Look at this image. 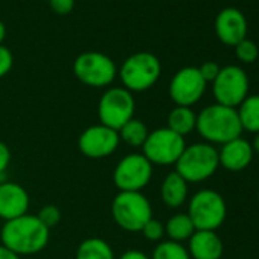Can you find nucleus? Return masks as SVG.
I'll use <instances>...</instances> for the list:
<instances>
[{
	"label": "nucleus",
	"mask_w": 259,
	"mask_h": 259,
	"mask_svg": "<svg viewBox=\"0 0 259 259\" xmlns=\"http://www.w3.org/2000/svg\"><path fill=\"white\" fill-rule=\"evenodd\" d=\"M195 130L204 142L213 147H221L236 138H241L242 135V126L236 108L226 107L217 102L204 107L197 114Z\"/></svg>",
	"instance_id": "2"
},
{
	"label": "nucleus",
	"mask_w": 259,
	"mask_h": 259,
	"mask_svg": "<svg viewBox=\"0 0 259 259\" xmlns=\"http://www.w3.org/2000/svg\"><path fill=\"white\" fill-rule=\"evenodd\" d=\"M37 217L51 230L52 227L58 226V223L61 221V210L55 204H46L40 209Z\"/></svg>",
	"instance_id": "26"
},
{
	"label": "nucleus",
	"mask_w": 259,
	"mask_h": 259,
	"mask_svg": "<svg viewBox=\"0 0 259 259\" xmlns=\"http://www.w3.org/2000/svg\"><path fill=\"white\" fill-rule=\"evenodd\" d=\"M117 135H119L120 142H123L125 145L132 147V148H142L150 132H148V126L145 125L144 120L133 117L119 130Z\"/></svg>",
	"instance_id": "23"
},
{
	"label": "nucleus",
	"mask_w": 259,
	"mask_h": 259,
	"mask_svg": "<svg viewBox=\"0 0 259 259\" xmlns=\"http://www.w3.org/2000/svg\"><path fill=\"white\" fill-rule=\"evenodd\" d=\"M186 213L197 230L217 232V229L226 221L227 204L220 192L213 189H201L191 197Z\"/></svg>",
	"instance_id": "6"
},
{
	"label": "nucleus",
	"mask_w": 259,
	"mask_h": 259,
	"mask_svg": "<svg viewBox=\"0 0 259 259\" xmlns=\"http://www.w3.org/2000/svg\"><path fill=\"white\" fill-rule=\"evenodd\" d=\"M195 230L197 229H195L192 220L189 218V215L182 213V212L169 217L165 224V235L168 236V239L182 242V244H183V241H189V238L195 233Z\"/></svg>",
	"instance_id": "20"
},
{
	"label": "nucleus",
	"mask_w": 259,
	"mask_h": 259,
	"mask_svg": "<svg viewBox=\"0 0 259 259\" xmlns=\"http://www.w3.org/2000/svg\"><path fill=\"white\" fill-rule=\"evenodd\" d=\"M247 19L235 7L223 8L215 19V34L218 40L227 46H236L247 38Z\"/></svg>",
	"instance_id": "14"
},
{
	"label": "nucleus",
	"mask_w": 259,
	"mask_h": 259,
	"mask_svg": "<svg viewBox=\"0 0 259 259\" xmlns=\"http://www.w3.org/2000/svg\"><path fill=\"white\" fill-rule=\"evenodd\" d=\"M257 200H259V194H257Z\"/></svg>",
	"instance_id": "36"
},
{
	"label": "nucleus",
	"mask_w": 259,
	"mask_h": 259,
	"mask_svg": "<svg viewBox=\"0 0 259 259\" xmlns=\"http://www.w3.org/2000/svg\"><path fill=\"white\" fill-rule=\"evenodd\" d=\"M73 73L82 84L98 89L107 87L114 81L117 67L108 55L90 51L76 57L73 63Z\"/></svg>",
	"instance_id": "9"
},
{
	"label": "nucleus",
	"mask_w": 259,
	"mask_h": 259,
	"mask_svg": "<svg viewBox=\"0 0 259 259\" xmlns=\"http://www.w3.org/2000/svg\"><path fill=\"white\" fill-rule=\"evenodd\" d=\"M250 81L244 69L230 64L221 67L218 76L212 82V92L217 104L238 108V105L248 96Z\"/></svg>",
	"instance_id": "11"
},
{
	"label": "nucleus",
	"mask_w": 259,
	"mask_h": 259,
	"mask_svg": "<svg viewBox=\"0 0 259 259\" xmlns=\"http://www.w3.org/2000/svg\"><path fill=\"white\" fill-rule=\"evenodd\" d=\"M136 101L132 92L123 87H110L107 89L98 104L99 122L116 132L135 117Z\"/></svg>",
	"instance_id": "7"
},
{
	"label": "nucleus",
	"mask_w": 259,
	"mask_h": 259,
	"mask_svg": "<svg viewBox=\"0 0 259 259\" xmlns=\"http://www.w3.org/2000/svg\"><path fill=\"white\" fill-rule=\"evenodd\" d=\"M11 163V150L7 144L0 142V176H2Z\"/></svg>",
	"instance_id": "31"
},
{
	"label": "nucleus",
	"mask_w": 259,
	"mask_h": 259,
	"mask_svg": "<svg viewBox=\"0 0 259 259\" xmlns=\"http://www.w3.org/2000/svg\"><path fill=\"white\" fill-rule=\"evenodd\" d=\"M188 242L191 259H221L224 251L223 241L213 230H195Z\"/></svg>",
	"instance_id": "17"
},
{
	"label": "nucleus",
	"mask_w": 259,
	"mask_h": 259,
	"mask_svg": "<svg viewBox=\"0 0 259 259\" xmlns=\"http://www.w3.org/2000/svg\"><path fill=\"white\" fill-rule=\"evenodd\" d=\"M51 238V230L38 220L37 215H22L5 221L0 229V244L16 254L31 256L46 248Z\"/></svg>",
	"instance_id": "1"
},
{
	"label": "nucleus",
	"mask_w": 259,
	"mask_h": 259,
	"mask_svg": "<svg viewBox=\"0 0 259 259\" xmlns=\"http://www.w3.org/2000/svg\"><path fill=\"white\" fill-rule=\"evenodd\" d=\"M145 239L153 241V242H160L165 236V224H162L159 220L151 218L141 230Z\"/></svg>",
	"instance_id": "27"
},
{
	"label": "nucleus",
	"mask_w": 259,
	"mask_h": 259,
	"mask_svg": "<svg viewBox=\"0 0 259 259\" xmlns=\"http://www.w3.org/2000/svg\"><path fill=\"white\" fill-rule=\"evenodd\" d=\"M189 183L176 171L169 172L160 185V198L169 209L182 207L188 200Z\"/></svg>",
	"instance_id": "18"
},
{
	"label": "nucleus",
	"mask_w": 259,
	"mask_h": 259,
	"mask_svg": "<svg viewBox=\"0 0 259 259\" xmlns=\"http://www.w3.org/2000/svg\"><path fill=\"white\" fill-rule=\"evenodd\" d=\"M49 5H51L54 13L64 16V14H69L73 10L75 0H49Z\"/></svg>",
	"instance_id": "30"
},
{
	"label": "nucleus",
	"mask_w": 259,
	"mask_h": 259,
	"mask_svg": "<svg viewBox=\"0 0 259 259\" xmlns=\"http://www.w3.org/2000/svg\"><path fill=\"white\" fill-rule=\"evenodd\" d=\"M120 139L116 130L102 123L92 125L79 135L78 148L89 159H105L116 153Z\"/></svg>",
	"instance_id": "13"
},
{
	"label": "nucleus",
	"mask_w": 259,
	"mask_h": 259,
	"mask_svg": "<svg viewBox=\"0 0 259 259\" xmlns=\"http://www.w3.org/2000/svg\"><path fill=\"white\" fill-rule=\"evenodd\" d=\"M153 179V165L142 153H132L122 157L114 171L113 182L119 192H142Z\"/></svg>",
	"instance_id": "10"
},
{
	"label": "nucleus",
	"mask_w": 259,
	"mask_h": 259,
	"mask_svg": "<svg viewBox=\"0 0 259 259\" xmlns=\"http://www.w3.org/2000/svg\"><path fill=\"white\" fill-rule=\"evenodd\" d=\"M5 37H7V28H5V25L2 23V20H0V45L4 43Z\"/></svg>",
	"instance_id": "35"
},
{
	"label": "nucleus",
	"mask_w": 259,
	"mask_h": 259,
	"mask_svg": "<svg viewBox=\"0 0 259 259\" xmlns=\"http://www.w3.org/2000/svg\"><path fill=\"white\" fill-rule=\"evenodd\" d=\"M13 66H14L13 52L7 46L0 45V78L7 76L11 72Z\"/></svg>",
	"instance_id": "28"
},
{
	"label": "nucleus",
	"mask_w": 259,
	"mask_h": 259,
	"mask_svg": "<svg viewBox=\"0 0 259 259\" xmlns=\"http://www.w3.org/2000/svg\"><path fill=\"white\" fill-rule=\"evenodd\" d=\"M235 54H236V58H238L241 63L250 64V63H254V61L257 60L259 49H257V45H256L253 40L244 38L242 41H239V43L235 46Z\"/></svg>",
	"instance_id": "25"
},
{
	"label": "nucleus",
	"mask_w": 259,
	"mask_h": 259,
	"mask_svg": "<svg viewBox=\"0 0 259 259\" xmlns=\"http://www.w3.org/2000/svg\"><path fill=\"white\" fill-rule=\"evenodd\" d=\"M242 132L259 133V95H248L236 108Z\"/></svg>",
	"instance_id": "21"
},
{
	"label": "nucleus",
	"mask_w": 259,
	"mask_h": 259,
	"mask_svg": "<svg viewBox=\"0 0 259 259\" xmlns=\"http://www.w3.org/2000/svg\"><path fill=\"white\" fill-rule=\"evenodd\" d=\"M197 125V114L192 110V107H180L176 105L166 119V128H169L171 132L176 135L185 138L191 135Z\"/></svg>",
	"instance_id": "19"
},
{
	"label": "nucleus",
	"mask_w": 259,
	"mask_h": 259,
	"mask_svg": "<svg viewBox=\"0 0 259 259\" xmlns=\"http://www.w3.org/2000/svg\"><path fill=\"white\" fill-rule=\"evenodd\" d=\"M151 259H191L188 248L182 242H176L171 239L160 241L150 256Z\"/></svg>",
	"instance_id": "24"
},
{
	"label": "nucleus",
	"mask_w": 259,
	"mask_h": 259,
	"mask_svg": "<svg viewBox=\"0 0 259 259\" xmlns=\"http://www.w3.org/2000/svg\"><path fill=\"white\" fill-rule=\"evenodd\" d=\"M207 82L200 75L198 67L188 66L180 69L169 82V96L176 105L192 107L204 95Z\"/></svg>",
	"instance_id": "12"
},
{
	"label": "nucleus",
	"mask_w": 259,
	"mask_h": 259,
	"mask_svg": "<svg viewBox=\"0 0 259 259\" xmlns=\"http://www.w3.org/2000/svg\"><path fill=\"white\" fill-rule=\"evenodd\" d=\"M174 166L176 172L182 176L188 183L206 182L220 168L218 150L207 142L186 145Z\"/></svg>",
	"instance_id": "3"
},
{
	"label": "nucleus",
	"mask_w": 259,
	"mask_h": 259,
	"mask_svg": "<svg viewBox=\"0 0 259 259\" xmlns=\"http://www.w3.org/2000/svg\"><path fill=\"white\" fill-rule=\"evenodd\" d=\"M31 198L28 191L14 182L0 183V218L10 221L28 213Z\"/></svg>",
	"instance_id": "15"
},
{
	"label": "nucleus",
	"mask_w": 259,
	"mask_h": 259,
	"mask_svg": "<svg viewBox=\"0 0 259 259\" xmlns=\"http://www.w3.org/2000/svg\"><path fill=\"white\" fill-rule=\"evenodd\" d=\"M75 259H114V251L105 239L93 236L78 245Z\"/></svg>",
	"instance_id": "22"
},
{
	"label": "nucleus",
	"mask_w": 259,
	"mask_h": 259,
	"mask_svg": "<svg viewBox=\"0 0 259 259\" xmlns=\"http://www.w3.org/2000/svg\"><path fill=\"white\" fill-rule=\"evenodd\" d=\"M198 70H200V75L203 76V79H204L206 82H213L215 78L218 76L221 67H220L215 61H206V63H203V64L198 67Z\"/></svg>",
	"instance_id": "29"
},
{
	"label": "nucleus",
	"mask_w": 259,
	"mask_h": 259,
	"mask_svg": "<svg viewBox=\"0 0 259 259\" xmlns=\"http://www.w3.org/2000/svg\"><path fill=\"white\" fill-rule=\"evenodd\" d=\"M254 151L251 148V144L245 141L244 138H236L218 150V160L220 166L230 172H239L244 171L253 160Z\"/></svg>",
	"instance_id": "16"
},
{
	"label": "nucleus",
	"mask_w": 259,
	"mask_h": 259,
	"mask_svg": "<svg viewBox=\"0 0 259 259\" xmlns=\"http://www.w3.org/2000/svg\"><path fill=\"white\" fill-rule=\"evenodd\" d=\"M111 217L122 230L136 233L153 218V207L142 192H119L111 201Z\"/></svg>",
	"instance_id": "4"
},
{
	"label": "nucleus",
	"mask_w": 259,
	"mask_h": 259,
	"mask_svg": "<svg viewBox=\"0 0 259 259\" xmlns=\"http://www.w3.org/2000/svg\"><path fill=\"white\" fill-rule=\"evenodd\" d=\"M251 148H253L254 153L259 154V133L254 135V139H253V142H251Z\"/></svg>",
	"instance_id": "34"
},
{
	"label": "nucleus",
	"mask_w": 259,
	"mask_h": 259,
	"mask_svg": "<svg viewBox=\"0 0 259 259\" xmlns=\"http://www.w3.org/2000/svg\"><path fill=\"white\" fill-rule=\"evenodd\" d=\"M119 259H151V257L141 250H126L119 256Z\"/></svg>",
	"instance_id": "32"
},
{
	"label": "nucleus",
	"mask_w": 259,
	"mask_h": 259,
	"mask_svg": "<svg viewBox=\"0 0 259 259\" xmlns=\"http://www.w3.org/2000/svg\"><path fill=\"white\" fill-rule=\"evenodd\" d=\"M160 60L151 52H136L130 55L119 69V78L128 92H145L160 78Z\"/></svg>",
	"instance_id": "5"
},
{
	"label": "nucleus",
	"mask_w": 259,
	"mask_h": 259,
	"mask_svg": "<svg viewBox=\"0 0 259 259\" xmlns=\"http://www.w3.org/2000/svg\"><path fill=\"white\" fill-rule=\"evenodd\" d=\"M185 148V138L176 135L169 128L163 126L154 130V132H150L142 147V154L153 166H171L177 163Z\"/></svg>",
	"instance_id": "8"
},
{
	"label": "nucleus",
	"mask_w": 259,
	"mask_h": 259,
	"mask_svg": "<svg viewBox=\"0 0 259 259\" xmlns=\"http://www.w3.org/2000/svg\"><path fill=\"white\" fill-rule=\"evenodd\" d=\"M0 259H22V257L16 254L14 251H11L10 248H7L5 245L0 244Z\"/></svg>",
	"instance_id": "33"
}]
</instances>
